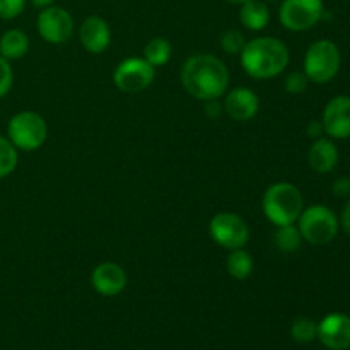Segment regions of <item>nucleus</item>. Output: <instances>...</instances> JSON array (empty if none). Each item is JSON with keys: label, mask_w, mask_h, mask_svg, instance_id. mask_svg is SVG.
<instances>
[{"label": "nucleus", "mask_w": 350, "mask_h": 350, "mask_svg": "<svg viewBox=\"0 0 350 350\" xmlns=\"http://www.w3.org/2000/svg\"><path fill=\"white\" fill-rule=\"evenodd\" d=\"M181 84L195 99H219L228 91L229 70L215 55H191L181 67Z\"/></svg>", "instance_id": "nucleus-1"}, {"label": "nucleus", "mask_w": 350, "mask_h": 350, "mask_svg": "<svg viewBox=\"0 0 350 350\" xmlns=\"http://www.w3.org/2000/svg\"><path fill=\"white\" fill-rule=\"evenodd\" d=\"M241 67L250 77L272 79L289 65V48L279 38L262 36L248 41L239 53Z\"/></svg>", "instance_id": "nucleus-2"}, {"label": "nucleus", "mask_w": 350, "mask_h": 350, "mask_svg": "<svg viewBox=\"0 0 350 350\" xmlns=\"http://www.w3.org/2000/svg\"><path fill=\"white\" fill-rule=\"evenodd\" d=\"M262 208L265 217L272 224H294L303 212V195L296 185L279 181V183L270 185L265 190Z\"/></svg>", "instance_id": "nucleus-3"}, {"label": "nucleus", "mask_w": 350, "mask_h": 350, "mask_svg": "<svg viewBox=\"0 0 350 350\" xmlns=\"http://www.w3.org/2000/svg\"><path fill=\"white\" fill-rule=\"evenodd\" d=\"M48 137V125L36 111H19L7 123V139L17 150H38Z\"/></svg>", "instance_id": "nucleus-4"}, {"label": "nucleus", "mask_w": 350, "mask_h": 350, "mask_svg": "<svg viewBox=\"0 0 350 350\" xmlns=\"http://www.w3.org/2000/svg\"><path fill=\"white\" fill-rule=\"evenodd\" d=\"M342 57L337 44L330 40H320L308 48L304 55V74L311 82L327 84L340 70Z\"/></svg>", "instance_id": "nucleus-5"}, {"label": "nucleus", "mask_w": 350, "mask_h": 350, "mask_svg": "<svg viewBox=\"0 0 350 350\" xmlns=\"http://www.w3.org/2000/svg\"><path fill=\"white\" fill-rule=\"evenodd\" d=\"M297 229L306 243L314 246L328 245L338 232V219L325 205H313L301 212L297 219Z\"/></svg>", "instance_id": "nucleus-6"}, {"label": "nucleus", "mask_w": 350, "mask_h": 350, "mask_svg": "<svg viewBox=\"0 0 350 350\" xmlns=\"http://www.w3.org/2000/svg\"><path fill=\"white\" fill-rule=\"evenodd\" d=\"M323 16V0H284L279 9L280 24L294 33L311 29Z\"/></svg>", "instance_id": "nucleus-7"}, {"label": "nucleus", "mask_w": 350, "mask_h": 350, "mask_svg": "<svg viewBox=\"0 0 350 350\" xmlns=\"http://www.w3.org/2000/svg\"><path fill=\"white\" fill-rule=\"evenodd\" d=\"M156 79V67L149 64L146 58H126L116 65L113 72V82L116 89L126 94H137L149 88Z\"/></svg>", "instance_id": "nucleus-8"}, {"label": "nucleus", "mask_w": 350, "mask_h": 350, "mask_svg": "<svg viewBox=\"0 0 350 350\" xmlns=\"http://www.w3.org/2000/svg\"><path fill=\"white\" fill-rule=\"evenodd\" d=\"M208 232L219 246L226 250L245 248L250 239L248 224L234 212H219L211 219Z\"/></svg>", "instance_id": "nucleus-9"}, {"label": "nucleus", "mask_w": 350, "mask_h": 350, "mask_svg": "<svg viewBox=\"0 0 350 350\" xmlns=\"http://www.w3.org/2000/svg\"><path fill=\"white\" fill-rule=\"evenodd\" d=\"M36 27L40 36L46 43L62 44L70 40L74 34V17L62 7H44L38 16Z\"/></svg>", "instance_id": "nucleus-10"}, {"label": "nucleus", "mask_w": 350, "mask_h": 350, "mask_svg": "<svg viewBox=\"0 0 350 350\" xmlns=\"http://www.w3.org/2000/svg\"><path fill=\"white\" fill-rule=\"evenodd\" d=\"M321 344L332 350L350 349V317L332 313L318 323V337Z\"/></svg>", "instance_id": "nucleus-11"}, {"label": "nucleus", "mask_w": 350, "mask_h": 350, "mask_svg": "<svg viewBox=\"0 0 350 350\" xmlns=\"http://www.w3.org/2000/svg\"><path fill=\"white\" fill-rule=\"evenodd\" d=\"M323 129L332 139H349L350 137V98L349 96H337L323 111Z\"/></svg>", "instance_id": "nucleus-12"}, {"label": "nucleus", "mask_w": 350, "mask_h": 350, "mask_svg": "<svg viewBox=\"0 0 350 350\" xmlns=\"http://www.w3.org/2000/svg\"><path fill=\"white\" fill-rule=\"evenodd\" d=\"M126 280L129 279H126L125 270L118 263L113 262L99 263L92 270L91 275V284L96 293L106 297L118 296L120 293H123V289L126 287Z\"/></svg>", "instance_id": "nucleus-13"}, {"label": "nucleus", "mask_w": 350, "mask_h": 350, "mask_svg": "<svg viewBox=\"0 0 350 350\" xmlns=\"http://www.w3.org/2000/svg\"><path fill=\"white\" fill-rule=\"evenodd\" d=\"M224 111L234 122H250L260 109V99L250 88H236L224 99Z\"/></svg>", "instance_id": "nucleus-14"}, {"label": "nucleus", "mask_w": 350, "mask_h": 350, "mask_svg": "<svg viewBox=\"0 0 350 350\" xmlns=\"http://www.w3.org/2000/svg\"><path fill=\"white\" fill-rule=\"evenodd\" d=\"M81 43L89 53H103L111 43V31L108 23L99 16L85 17L79 29Z\"/></svg>", "instance_id": "nucleus-15"}, {"label": "nucleus", "mask_w": 350, "mask_h": 350, "mask_svg": "<svg viewBox=\"0 0 350 350\" xmlns=\"http://www.w3.org/2000/svg\"><path fill=\"white\" fill-rule=\"evenodd\" d=\"M308 163L314 173H330L338 163L337 146L332 140L320 137V139L314 140L310 152H308Z\"/></svg>", "instance_id": "nucleus-16"}, {"label": "nucleus", "mask_w": 350, "mask_h": 350, "mask_svg": "<svg viewBox=\"0 0 350 350\" xmlns=\"http://www.w3.org/2000/svg\"><path fill=\"white\" fill-rule=\"evenodd\" d=\"M239 21L250 31L265 29L270 21V10L262 0H246L239 9Z\"/></svg>", "instance_id": "nucleus-17"}, {"label": "nucleus", "mask_w": 350, "mask_h": 350, "mask_svg": "<svg viewBox=\"0 0 350 350\" xmlns=\"http://www.w3.org/2000/svg\"><path fill=\"white\" fill-rule=\"evenodd\" d=\"M29 50V38L21 29H9L0 36V55L5 60H19Z\"/></svg>", "instance_id": "nucleus-18"}, {"label": "nucleus", "mask_w": 350, "mask_h": 350, "mask_svg": "<svg viewBox=\"0 0 350 350\" xmlns=\"http://www.w3.org/2000/svg\"><path fill=\"white\" fill-rule=\"evenodd\" d=\"M226 269L231 277L238 280H245L253 272V258L245 248L231 250V255L226 260Z\"/></svg>", "instance_id": "nucleus-19"}, {"label": "nucleus", "mask_w": 350, "mask_h": 350, "mask_svg": "<svg viewBox=\"0 0 350 350\" xmlns=\"http://www.w3.org/2000/svg\"><path fill=\"white\" fill-rule=\"evenodd\" d=\"M144 58L152 67H163L171 58V43L166 38H152L144 48Z\"/></svg>", "instance_id": "nucleus-20"}, {"label": "nucleus", "mask_w": 350, "mask_h": 350, "mask_svg": "<svg viewBox=\"0 0 350 350\" xmlns=\"http://www.w3.org/2000/svg\"><path fill=\"white\" fill-rule=\"evenodd\" d=\"M273 241H275V246L284 253L296 252L297 248L303 243V236H301L299 229L294 224L287 226H277V231L273 234Z\"/></svg>", "instance_id": "nucleus-21"}, {"label": "nucleus", "mask_w": 350, "mask_h": 350, "mask_svg": "<svg viewBox=\"0 0 350 350\" xmlns=\"http://www.w3.org/2000/svg\"><path fill=\"white\" fill-rule=\"evenodd\" d=\"M19 163V154L7 137L0 135V180L10 176Z\"/></svg>", "instance_id": "nucleus-22"}, {"label": "nucleus", "mask_w": 350, "mask_h": 350, "mask_svg": "<svg viewBox=\"0 0 350 350\" xmlns=\"http://www.w3.org/2000/svg\"><path fill=\"white\" fill-rule=\"evenodd\" d=\"M291 337L299 344H310L318 337V323L306 317L296 318L291 325Z\"/></svg>", "instance_id": "nucleus-23"}, {"label": "nucleus", "mask_w": 350, "mask_h": 350, "mask_svg": "<svg viewBox=\"0 0 350 350\" xmlns=\"http://www.w3.org/2000/svg\"><path fill=\"white\" fill-rule=\"evenodd\" d=\"M245 44H246L245 36H243L238 29H229L221 36L222 50L229 55L241 53V50L245 48Z\"/></svg>", "instance_id": "nucleus-24"}, {"label": "nucleus", "mask_w": 350, "mask_h": 350, "mask_svg": "<svg viewBox=\"0 0 350 350\" xmlns=\"http://www.w3.org/2000/svg\"><path fill=\"white\" fill-rule=\"evenodd\" d=\"M14 84V70L10 67V62L0 55V99L9 94Z\"/></svg>", "instance_id": "nucleus-25"}, {"label": "nucleus", "mask_w": 350, "mask_h": 350, "mask_svg": "<svg viewBox=\"0 0 350 350\" xmlns=\"http://www.w3.org/2000/svg\"><path fill=\"white\" fill-rule=\"evenodd\" d=\"M310 79L306 77L304 72H293L286 77V91L289 94H303L308 88Z\"/></svg>", "instance_id": "nucleus-26"}, {"label": "nucleus", "mask_w": 350, "mask_h": 350, "mask_svg": "<svg viewBox=\"0 0 350 350\" xmlns=\"http://www.w3.org/2000/svg\"><path fill=\"white\" fill-rule=\"evenodd\" d=\"M26 0H0V19H16L24 10Z\"/></svg>", "instance_id": "nucleus-27"}, {"label": "nucleus", "mask_w": 350, "mask_h": 350, "mask_svg": "<svg viewBox=\"0 0 350 350\" xmlns=\"http://www.w3.org/2000/svg\"><path fill=\"white\" fill-rule=\"evenodd\" d=\"M332 191H334L335 197H350V178H338L332 187Z\"/></svg>", "instance_id": "nucleus-28"}, {"label": "nucleus", "mask_w": 350, "mask_h": 350, "mask_svg": "<svg viewBox=\"0 0 350 350\" xmlns=\"http://www.w3.org/2000/svg\"><path fill=\"white\" fill-rule=\"evenodd\" d=\"M204 109H205V115H207L211 120L219 118V116L224 113V106H222L221 103L217 101V99H211V101H205Z\"/></svg>", "instance_id": "nucleus-29"}, {"label": "nucleus", "mask_w": 350, "mask_h": 350, "mask_svg": "<svg viewBox=\"0 0 350 350\" xmlns=\"http://www.w3.org/2000/svg\"><path fill=\"white\" fill-rule=\"evenodd\" d=\"M340 224H342V229H344L347 234H350V198L347 202H345L344 208H342Z\"/></svg>", "instance_id": "nucleus-30"}, {"label": "nucleus", "mask_w": 350, "mask_h": 350, "mask_svg": "<svg viewBox=\"0 0 350 350\" xmlns=\"http://www.w3.org/2000/svg\"><path fill=\"white\" fill-rule=\"evenodd\" d=\"M306 132H308V135L311 137V139H320V137L325 133L323 123H321V122H311L310 125H308Z\"/></svg>", "instance_id": "nucleus-31"}, {"label": "nucleus", "mask_w": 350, "mask_h": 350, "mask_svg": "<svg viewBox=\"0 0 350 350\" xmlns=\"http://www.w3.org/2000/svg\"><path fill=\"white\" fill-rule=\"evenodd\" d=\"M55 0H31V3H33L34 7H38V9H44V7H50L53 5Z\"/></svg>", "instance_id": "nucleus-32"}, {"label": "nucleus", "mask_w": 350, "mask_h": 350, "mask_svg": "<svg viewBox=\"0 0 350 350\" xmlns=\"http://www.w3.org/2000/svg\"><path fill=\"white\" fill-rule=\"evenodd\" d=\"M224 2H228V3H234V5H241V3H245L246 0H224Z\"/></svg>", "instance_id": "nucleus-33"}]
</instances>
